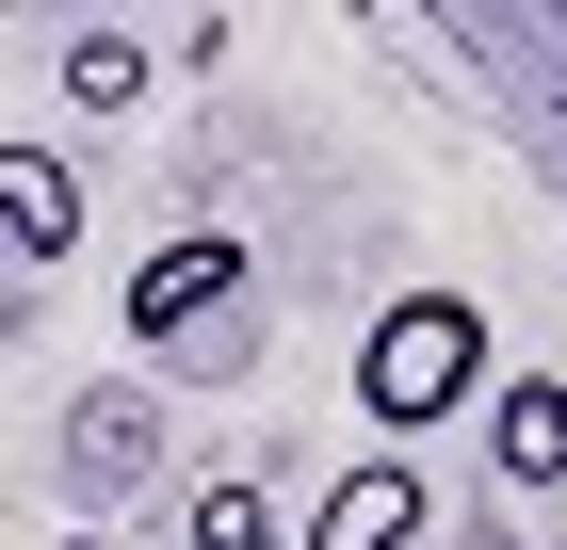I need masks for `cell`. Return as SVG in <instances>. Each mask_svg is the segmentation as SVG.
<instances>
[{
    "label": "cell",
    "mask_w": 567,
    "mask_h": 550,
    "mask_svg": "<svg viewBox=\"0 0 567 550\" xmlns=\"http://www.w3.org/2000/svg\"><path fill=\"white\" fill-rule=\"evenodd\" d=\"M486 388L503 373H486V308L471 292H390L373 308V340H357V422L390 437V454L437 437V422H471Z\"/></svg>",
    "instance_id": "obj_1"
},
{
    "label": "cell",
    "mask_w": 567,
    "mask_h": 550,
    "mask_svg": "<svg viewBox=\"0 0 567 550\" xmlns=\"http://www.w3.org/2000/svg\"><path fill=\"white\" fill-rule=\"evenodd\" d=\"M486 469H503V486H567V388L551 373L486 388Z\"/></svg>",
    "instance_id": "obj_5"
},
{
    "label": "cell",
    "mask_w": 567,
    "mask_h": 550,
    "mask_svg": "<svg viewBox=\"0 0 567 550\" xmlns=\"http://www.w3.org/2000/svg\"><path fill=\"white\" fill-rule=\"evenodd\" d=\"M195 550H292V518L260 486H195Z\"/></svg>",
    "instance_id": "obj_8"
},
{
    "label": "cell",
    "mask_w": 567,
    "mask_h": 550,
    "mask_svg": "<svg viewBox=\"0 0 567 550\" xmlns=\"http://www.w3.org/2000/svg\"><path fill=\"white\" fill-rule=\"evenodd\" d=\"M244 276H260V259L227 243V227H178L163 259H131V356H178L195 324H227V308H244Z\"/></svg>",
    "instance_id": "obj_2"
},
{
    "label": "cell",
    "mask_w": 567,
    "mask_h": 550,
    "mask_svg": "<svg viewBox=\"0 0 567 550\" xmlns=\"http://www.w3.org/2000/svg\"><path fill=\"white\" fill-rule=\"evenodd\" d=\"M65 243H82V163L0 129V259H65Z\"/></svg>",
    "instance_id": "obj_4"
},
{
    "label": "cell",
    "mask_w": 567,
    "mask_h": 550,
    "mask_svg": "<svg viewBox=\"0 0 567 550\" xmlns=\"http://www.w3.org/2000/svg\"><path fill=\"white\" fill-rule=\"evenodd\" d=\"M65 454H82L97 486H114V469H146V454H163V422H146V405H114V388H97V405H82V437H65Z\"/></svg>",
    "instance_id": "obj_7"
},
{
    "label": "cell",
    "mask_w": 567,
    "mask_h": 550,
    "mask_svg": "<svg viewBox=\"0 0 567 550\" xmlns=\"http://www.w3.org/2000/svg\"><path fill=\"white\" fill-rule=\"evenodd\" d=\"M65 97H82V114H131V97H146V49L131 33H65Z\"/></svg>",
    "instance_id": "obj_6"
},
{
    "label": "cell",
    "mask_w": 567,
    "mask_h": 550,
    "mask_svg": "<svg viewBox=\"0 0 567 550\" xmlns=\"http://www.w3.org/2000/svg\"><path fill=\"white\" fill-rule=\"evenodd\" d=\"M422 469H405V454H357L341 469V486H324V502H308V535L292 550H422Z\"/></svg>",
    "instance_id": "obj_3"
}]
</instances>
